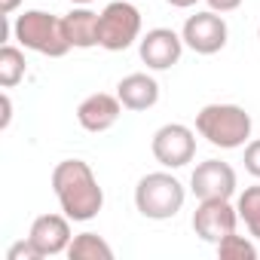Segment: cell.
<instances>
[{
    "mask_svg": "<svg viewBox=\"0 0 260 260\" xmlns=\"http://www.w3.org/2000/svg\"><path fill=\"white\" fill-rule=\"evenodd\" d=\"M52 190H55L61 211L77 223L98 217V211L104 205V190H101L95 172L89 169V162H83V159H61L52 169Z\"/></svg>",
    "mask_w": 260,
    "mask_h": 260,
    "instance_id": "1",
    "label": "cell"
},
{
    "mask_svg": "<svg viewBox=\"0 0 260 260\" xmlns=\"http://www.w3.org/2000/svg\"><path fill=\"white\" fill-rule=\"evenodd\" d=\"M196 132L220 150H236L251 138V113L239 104H205L196 113Z\"/></svg>",
    "mask_w": 260,
    "mask_h": 260,
    "instance_id": "2",
    "label": "cell"
},
{
    "mask_svg": "<svg viewBox=\"0 0 260 260\" xmlns=\"http://www.w3.org/2000/svg\"><path fill=\"white\" fill-rule=\"evenodd\" d=\"M13 37H16L19 46L31 49L37 55H49V58H61L71 49L61 19L52 16V13H43V10H28V13L16 16Z\"/></svg>",
    "mask_w": 260,
    "mask_h": 260,
    "instance_id": "3",
    "label": "cell"
},
{
    "mask_svg": "<svg viewBox=\"0 0 260 260\" xmlns=\"http://www.w3.org/2000/svg\"><path fill=\"white\" fill-rule=\"evenodd\" d=\"M187 190L184 184L169 172H150L135 187V208L147 220H169L184 208Z\"/></svg>",
    "mask_w": 260,
    "mask_h": 260,
    "instance_id": "4",
    "label": "cell"
},
{
    "mask_svg": "<svg viewBox=\"0 0 260 260\" xmlns=\"http://www.w3.org/2000/svg\"><path fill=\"white\" fill-rule=\"evenodd\" d=\"M98 34L101 46L107 52H122L141 37V13L132 0H113L104 7L98 19Z\"/></svg>",
    "mask_w": 260,
    "mask_h": 260,
    "instance_id": "5",
    "label": "cell"
},
{
    "mask_svg": "<svg viewBox=\"0 0 260 260\" xmlns=\"http://www.w3.org/2000/svg\"><path fill=\"white\" fill-rule=\"evenodd\" d=\"M150 150H153V156H156L159 166H166V169H184L196 156V135H193V128L184 125V122H166L162 128L153 132Z\"/></svg>",
    "mask_w": 260,
    "mask_h": 260,
    "instance_id": "6",
    "label": "cell"
},
{
    "mask_svg": "<svg viewBox=\"0 0 260 260\" xmlns=\"http://www.w3.org/2000/svg\"><path fill=\"white\" fill-rule=\"evenodd\" d=\"M184 46H190L193 52L199 55H214L226 46V37H230V28L223 22V16H217L214 10H205V13H196L184 22Z\"/></svg>",
    "mask_w": 260,
    "mask_h": 260,
    "instance_id": "7",
    "label": "cell"
},
{
    "mask_svg": "<svg viewBox=\"0 0 260 260\" xmlns=\"http://www.w3.org/2000/svg\"><path fill=\"white\" fill-rule=\"evenodd\" d=\"M239 211L230 205V199H199V208L193 211V230L202 242L217 245L230 233H236Z\"/></svg>",
    "mask_w": 260,
    "mask_h": 260,
    "instance_id": "8",
    "label": "cell"
},
{
    "mask_svg": "<svg viewBox=\"0 0 260 260\" xmlns=\"http://www.w3.org/2000/svg\"><path fill=\"white\" fill-rule=\"evenodd\" d=\"M190 190L196 199H230L236 193V172L230 162L205 159L190 175Z\"/></svg>",
    "mask_w": 260,
    "mask_h": 260,
    "instance_id": "9",
    "label": "cell"
},
{
    "mask_svg": "<svg viewBox=\"0 0 260 260\" xmlns=\"http://www.w3.org/2000/svg\"><path fill=\"white\" fill-rule=\"evenodd\" d=\"M138 52H141V61L150 71H169V68H175L181 61L184 37L175 34L172 28H153V31H147L141 37Z\"/></svg>",
    "mask_w": 260,
    "mask_h": 260,
    "instance_id": "10",
    "label": "cell"
},
{
    "mask_svg": "<svg viewBox=\"0 0 260 260\" xmlns=\"http://www.w3.org/2000/svg\"><path fill=\"white\" fill-rule=\"evenodd\" d=\"M28 239L34 242V248L40 251V257H55V254H68L71 245V217L68 214H40L31 223Z\"/></svg>",
    "mask_w": 260,
    "mask_h": 260,
    "instance_id": "11",
    "label": "cell"
},
{
    "mask_svg": "<svg viewBox=\"0 0 260 260\" xmlns=\"http://www.w3.org/2000/svg\"><path fill=\"white\" fill-rule=\"evenodd\" d=\"M119 113H122V101H119L116 95L95 92V95H89V98L80 101V107H77V122L86 128V132L98 135V132H107V128L116 125Z\"/></svg>",
    "mask_w": 260,
    "mask_h": 260,
    "instance_id": "12",
    "label": "cell"
},
{
    "mask_svg": "<svg viewBox=\"0 0 260 260\" xmlns=\"http://www.w3.org/2000/svg\"><path fill=\"white\" fill-rule=\"evenodd\" d=\"M116 98L125 110H150L159 101V83L150 74H128L119 80Z\"/></svg>",
    "mask_w": 260,
    "mask_h": 260,
    "instance_id": "13",
    "label": "cell"
},
{
    "mask_svg": "<svg viewBox=\"0 0 260 260\" xmlns=\"http://www.w3.org/2000/svg\"><path fill=\"white\" fill-rule=\"evenodd\" d=\"M98 13L86 10V7H77L71 10L68 16H61V25H64V37L71 43V49H92V46H101V34H98Z\"/></svg>",
    "mask_w": 260,
    "mask_h": 260,
    "instance_id": "14",
    "label": "cell"
},
{
    "mask_svg": "<svg viewBox=\"0 0 260 260\" xmlns=\"http://www.w3.org/2000/svg\"><path fill=\"white\" fill-rule=\"evenodd\" d=\"M68 257L71 260H110L113 257V248L98 233H80V236L71 239Z\"/></svg>",
    "mask_w": 260,
    "mask_h": 260,
    "instance_id": "15",
    "label": "cell"
},
{
    "mask_svg": "<svg viewBox=\"0 0 260 260\" xmlns=\"http://www.w3.org/2000/svg\"><path fill=\"white\" fill-rule=\"evenodd\" d=\"M25 80V52L13 43H7L0 49V86L13 89Z\"/></svg>",
    "mask_w": 260,
    "mask_h": 260,
    "instance_id": "16",
    "label": "cell"
},
{
    "mask_svg": "<svg viewBox=\"0 0 260 260\" xmlns=\"http://www.w3.org/2000/svg\"><path fill=\"white\" fill-rule=\"evenodd\" d=\"M236 211H239V220H245L248 233L254 239H260V184L257 187H245L236 199Z\"/></svg>",
    "mask_w": 260,
    "mask_h": 260,
    "instance_id": "17",
    "label": "cell"
},
{
    "mask_svg": "<svg viewBox=\"0 0 260 260\" xmlns=\"http://www.w3.org/2000/svg\"><path fill=\"white\" fill-rule=\"evenodd\" d=\"M217 257L220 260H254L257 257V248L251 239L239 236V233H230L226 239L217 242Z\"/></svg>",
    "mask_w": 260,
    "mask_h": 260,
    "instance_id": "18",
    "label": "cell"
},
{
    "mask_svg": "<svg viewBox=\"0 0 260 260\" xmlns=\"http://www.w3.org/2000/svg\"><path fill=\"white\" fill-rule=\"evenodd\" d=\"M7 260H40V251L34 248L31 239H25V242H16V245L7 251Z\"/></svg>",
    "mask_w": 260,
    "mask_h": 260,
    "instance_id": "19",
    "label": "cell"
},
{
    "mask_svg": "<svg viewBox=\"0 0 260 260\" xmlns=\"http://www.w3.org/2000/svg\"><path fill=\"white\" fill-rule=\"evenodd\" d=\"M245 172L260 178V138L245 144Z\"/></svg>",
    "mask_w": 260,
    "mask_h": 260,
    "instance_id": "20",
    "label": "cell"
},
{
    "mask_svg": "<svg viewBox=\"0 0 260 260\" xmlns=\"http://www.w3.org/2000/svg\"><path fill=\"white\" fill-rule=\"evenodd\" d=\"M205 4L214 10V13H233V10H239L245 0H205Z\"/></svg>",
    "mask_w": 260,
    "mask_h": 260,
    "instance_id": "21",
    "label": "cell"
},
{
    "mask_svg": "<svg viewBox=\"0 0 260 260\" xmlns=\"http://www.w3.org/2000/svg\"><path fill=\"white\" fill-rule=\"evenodd\" d=\"M10 119H13V101H10V95H4V119H0V125H10Z\"/></svg>",
    "mask_w": 260,
    "mask_h": 260,
    "instance_id": "22",
    "label": "cell"
},
{
    "mask_svg": "<svg viewBox=\"0 0 260 260\" xmlns=\"http://www.w3.org/2000/svg\"><path fill=\"white\" fill-rule=\"evenodd\" d=\"M19 4H22V0H0V13H4V16H13V13L19 10Z\"/></svg>",
    "mask_w": 260,
    "mask_h": 260,
    "instance_id": "23",
    "label": "cell"
},
{
    "mask_svg": "<svg viewBox=\"0 0 260 260\" xmlns=\"http://www.w3.org/2000/svg\"><path fill=\"white\" fill-rule=\"evenodd\" d=\"M166 4H172L175 10H190L193 4H199V0H166Z\"/></svg>",
    "mask_w": 260,
    "mask_h": 260,
    "instance_id": "24",
    "label": "cell"
},
{
    "mask_svg": "<svg viewBox=\"0 0 260 260\" xmlns=\"http://www.w3.org/2000/svg\"><path fill=\"white\" fill-rule=\"evenodd\" d=\"M71 4H77V7H86V4H92V0H71Z\"/></svg>",
    "mask_w": 260,
    "mask_h": 260,
    "instance_id": "25",
    "label": "cell"
},
{
    "mask_svg": "<svg viewBox=\"0 0 260 260\" xmlns=\"http://www.w3.org/2000/svg\"><path fill=\"white\" fill-rule=\"evenodd\" d=\"M257 37H260V28H257Z\"/></svg>",
    "mask_w": 260,
    "mask_h": 260,
    "instance_id": "26",
    "label": "cell"
}]
</instances>
